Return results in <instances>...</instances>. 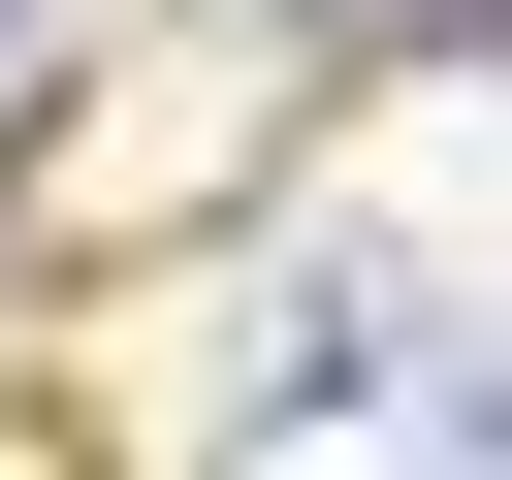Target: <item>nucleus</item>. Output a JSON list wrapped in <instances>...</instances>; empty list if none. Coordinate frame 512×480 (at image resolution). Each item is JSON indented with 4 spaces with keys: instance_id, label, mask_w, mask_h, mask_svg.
Segmentation results:
<instances>
[{
    "instance_id": "f257e3e1",
    "label": "nucleus",
    "mask_w": 512,
    "mask_h": 480,
    "mask_svg": "<svg viewBox=\"0 0 512 480\" xmlns=\"http://www.w3.org/2000/svg\"><path fill=\"white\" fill-rule=\"evenodd\" d=\"M224 480H512V416H480V288H448L416 224H320V256L256 288Z\"/></svg>"
},
{
    "instance_id": "f03ea898",
    "label": "nucleus",
    "mask_w": 512,
    "mask_h": 480,
    "mask_svg": "<svg viewBox=\"0 0 512 480\" xmlns=\"http://www.w3.org/2000/svg\"><path fill=\"white\" fill-rule=\"evenodd\" d=\"M288 32H352V64H448V32H480V0H288Z\"/></svg>"
}]
</instances>
